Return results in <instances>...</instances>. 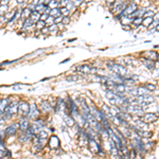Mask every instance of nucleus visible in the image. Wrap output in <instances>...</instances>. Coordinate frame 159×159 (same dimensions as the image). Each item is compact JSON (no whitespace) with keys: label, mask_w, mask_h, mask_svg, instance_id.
<instances>
[{"label":"nucleus","mask_w":159,"mask_h":159,"mask_svg":"<svg viewBox=\"0 0 159 159\" xmlns=\"http://www.w3.org/2000/svg\"><path fill=\"white\" fill-rule=\"evenodd\" d=\"M105 65H106L108 70H110L112 73L125 76V78H133V74L129 73V71L127 70V68L125 66H123V65H120V64L116 63V60H107L105 63Z\"/></svg>","instance_id":"obj_1"},{"label":"nucleus","mask_w":159,"mask_h":159,"mask_svg":"<svg viewBox=\"0 0 159 159\" xmlns=\"http://www.w3.org/2000/svg\"><path fill=\"white\" fill-rule=\"evenodd\" d=\"M76 71L79 72V73H82L83 76H86V74L97 73V71H98V68H95L93 65L84 64V65H79V66H76Z\"/></svg>","instance_id":"obj_2"},{"label":"nucleus","mask_w":159,"mask_h":159,"mask_svg":"<svg viewBox=\"0 0 159 159\" xmlns=\"http://www.w3.org/2000/svg\"><path fill=\"white\" fill-rule=\"evenodd\" d=\"M16 112H18V102H12V103L9 104L8 107L5 108L3 116L5 119H10L14 115H16Z\"/></svg>","instance_id":"obj_3"},{"label":"nucleus","mask_w":159,"mask_h":159,"mask_svg":"<svg viewBox=\"0 0 159 159\" xmlns=\"http://www.w3.org/2000/svg\"><path fill=\"white\" fill-rule=\"evenodd\" d=\"M138 9H139V7H138V4L136 3V2H129L123 12L120 13V15H121V17H123V16H131Z\"/></svg>","instance_id":"obj_4"},{"label":"nucleus","mask_w":159,"mask_h":159,"mask_svg":"<svg viewBox=\"0 0 159 159\" xmlns=\"http://www.w3.org/2000/svg\"><path fill=\"white\" fill-rule=\"evenodd\" d=\"M159 119V115L157 112H145L142 117V120L144 122H147L148 124H152V123H155L156 121Z\"/></svg>","instance_id":"obj_5"},{"label":"nucleus","mask_w":159,"mask_h":159,"mask_svg":"<svg viewBox=\"0 0 159 159\" xmlns=\"http://www.w3.org/2000/svg\"><path fill=\"white\" fill-rule=\"evenodd\" d=\"M30 112V105L27 102H19L18 103V114L24 117H28Z\"/></svg>","instance_id":"obj_6"},{"label":"nucleus","mask_w":159,"mask_h":159,"mask_svg":"<svg viewBox=\"0 0 159 159\" xmlns=\"http://www.w3.org/2000/svg\"><path fill=\"white\" fill-rule=\"evenodd\" d=\"M39 115H40V110L37 108L36 104L32 103L31 105H30V112H29V115H28V118L31 120H36V119H38Z\"/></svg>","instance_id":"obj_7"},{"label":"nucleus","mask_w":159,"mask_h":159,"mask_svg":"<svg viewBox=\"0 0 159 159\" xmlns=\"http://www.w3.org/2000/svg\"><path fill=\"white\" fill-rule=\"evenodd\" d=\"M141 54H142V57H145V58L151 60L153 62H157L159 58V53L154 51V50H147V51L142 52Z\"/></svg>","instance_id":"obj_8"},{"label":"nucleus","mask_w":159,"mask_h":159,"mask_svg":"<svg viewBox=\"0 0 159 159\" xmlns=\"http://www.w3.org/2000/svg\"><path fill=\"white\" fill-rule=\"evenodd\" d=\"M48 144H49V147H51L52 150H57L60 147V142L58 137L55 135H52L50 138H49V141H48Z\"/></svg>","instance_id":"obj_9"},{"label":"nucleus","mask_w":159,"mask_h":159,"mask_svg":"<svg viewBox=\"0 0 159 159\" xmlns=\"http://www.w3.org/2000/svg\"><path fill=\"white\" fill-rule=\"evenodd\" d=\"M140 62H141V64H142L143 66L147 68V70H150V71H154L156 69V62L147 60L145 57H141V58H140Z\"/></svg>","instance_id":"obj_10"},{"label":"nucleus","mask_w":159,"mask_h":159,"mask_svg":"<svg viewBox=\"0 0 159 159\" xmlns=\"http://www.w3.org/2000/svg\"><path fill=\"white\" fill-rule=\"evenodd\" d=\"M39 110L41 111V112H44V114L50 112V111L53 110V105H51L49 101L44 100V101H41L39 104Z\"/></svg>","instance_id":"obj_11"},{"label":"nucleus","mask_w":159,"mask_h":159,"mask_svg":"<svg viewBox=\"0 0 159 159\" xmlns=\"http://www.w3.org/2000/svg\"><path fill=\"white\" fill-rule=\"evenodd\" d=\"M18 129H19L18 123H12V124H10L9 126H7V128L4 129V133H5L7 136H14Z\"/></svg>","instance_id":"obj_12"},{"label":"nucleus","mask_w":159,"mask_h":159,"mask_svg":"<svg viewBox=\"0 0 159 159\" xmlns=\"http://www.w3.org/2000/svg\"><path fill=\"white\" fill-rule=\"evenodd\" d=\"M112 91H115L116 93H118V95H123L126 93V85L125 84H116L114 88H112Z\"/></svg>","instance_id":"obj_13"},{"label":"nucleus","mask_w":159,"mask_h":159,"mask_svg":"<svg viewBox=\"0 0 159 159\" xmlns=\"http://www.w3.org/2000/svg\"><path fill=\"white\" fill-rule=\"evenodd\" d=\"M64 121H65V124L69 127H73V126H76V119H74L71 115H69V114L64 115Z\"/></svg>","instance_id":"obj_14"},{"label":"nucleus","mask_w":159,"mask_h":159,"mask_svg":"<svg viewBox=\"0 0 159 159\" xmlns=\"http://www.w3.org/2000/svg\"><path fill=\"white\" fill-rule=\"evenodd\" d=\"M30 122H29V120L27 119V118H21V119L19 120V122H18V126H19V131H26L27 129H28L29 127H30Z\"/></svg>","instance_id":"obj_15"},{"label":"nucleus","mask_w":159,"mask_h":159,"mask_svg":"<svg viewBox=\"0 0 159 159\" xmlns=\"http://www.w3.org/2000/svg\"><path fill=\"white\" fill-rule=\"evenodd\" d=\"M34 24H35V21L32 19L31 17H30V18H27V19H24V21L22 30H28V29H31Z\"/></svg>","instance_id":"obj_16"},{"label":"nucleus","mask_w":159,"mask_h":159,"mask_svg":"<svg viewBox=\"0 0 159 159\" xmlns=\"http://www.w3.org/2000/svg\"><path fill=\"white\" fill-rule=\"evenodd\" d=\"M10 103H11V102H10V100H9L8 98H4V99L0 100V111H1V112H4L5 108L8 107Z\"/></svg>","instance_id":"obj_17"},{"label":"nucleus","mask_w":159,"mask_h":159,"mask_svg":"<svg viewBox=\"0 0 159 159\" xmlns=\"http://www.w3.org/2000/svg\"><path fill=\"white\" fill-rule=\"evenodd\" d=\"M32 11H33V10H31V9L28 8V7L24 8V10L21 11V18H22L24 20L27 19V18H30V17H31V14H32Z\"/></svg>","instance_id":"obj_18"},{"label":"nucleus","mask_w":159,"mask_h":159,"mask_svg":"<svg viewBox=\"0 0 159 159\" xmlns=\"http://www.w3.org/2000/svg\"><path fill=\"white\" fill-rule=\"evenodd\" d=\"M47 7H48V5H46L44 2H41V3H38L37 5H36L35 9H34V11H37L38 13L43 14V13H45V11H46Z\"/></svg>","instance_id":"obj_19"},{"label":"nucleus","mask_w":159,"mask_h":159,"mask_svg":"<svg viewBox=\"0 0 159 159\" xmlns=\"http://www.w3.org/2000/svg\"><path fill=\"white\" fill-rule=\"evenodd\" d=\"M153 21H154L153 17H144V18H143V21H142V26L144 27V28H148V27L153 24Z\"/></svg>","instance_id":"obj_20"},{"label":"nucleus","mask_w":159,"mask_h":159,"mask_svg":"<svg viewBox=\"0 0 159 159\" xmlns=\"http://www.w3.org/2000/svg\"><path fill=\"white\" fill-rule=\"evenodd\" d=\"M151 95V91L144 87V85L143 86H139L138 87V95Z\"/></svg>","instance_id":"obj_21"},{"label":"nucleus","mask_w":159,"mask_h":159,"mask_svg":"<svg viewBox=\"0 0 159 159\" xmlns=\"http://www.w3.org/2000/svg\"><path fill=\"white\" fill-rule=\"evenodd\" d=\"M120 22H121L122 26H124V24H133V19H131L129 16H123L121 18V20H120Z\"/></svg>","instance_id":"obj_22"},{"label":"nucleus","mask_w":159,"mask_h":159,"mask_svg":"<svg viewBox=\"0 0 159 159\" xmlns=\"http://www.w3.org/2000/svg\"><path fill=\"white\" fill-rule=\"evenodd\" d=\"M142 21H143L142 17H136V18L133 19V24H134V27H136V28H139L140 26H142Z\"/></svg>","instance_id":"obj_23"},{"label":"nucleus","mask_w":159,"mask_h":159,"mask_svg":"<svg viewBox=\"0 0 159 159\" xmlns=\"http://www.w3.org/2000/svg\"><path fill=\"white\" fill-rule=\"evenodd\" d=\"M46 26H47V24H46V21H44V20H38L37 22H35V28H36V30H38V31H41Z\"/></svg>","instance_id":"obj_24"},{"label":"nucleus","mask_w":159,"mask_h":159,"mask_svg":"<svg viewBox=\"0 0 159 159\" xmlns=\"http://www.w3.org/2000/svg\"><path fill=\"white\" fill-rule=\"evenodd\" d=\"M31 18L34 20L35 22H37L38 20H40V13H38L37 11H34V10H33V11H32V14H31Z\"/></svg>","instance_id":"obj_25"},{"label":"nucleus","mask_w":159,"mask_h":159,"mask_svg":"<svg viewBox=\"0 0 159 159\" xmlns=\"http://www.w3.org/2000/svg\"><path fill=\"white\" fill-rule=\"evenodd\" d=\"M144 87L147 88V89H148L151 92H154L157 90V86H156L155 84H151V83H147L144 84Z\"/></svg>","instance_id":"obj_26"},{"label":"nucleus","mask_w":159,"mask_h":159,"mask_svg":"<svg viewBox=\"0 0 159 159\" xmlns=\"http://www.w3.org/2000/svg\"><path fill=\"white\" fill-rule=\"evenodd\" d=\"M60 8H56V9H51V12H50V16H53L54 18L55 17H58L60 16Z\"/></svg>","instance_id":"obj_27"},{"label":"nucleus","mask_w":159,"mask_h":159,"mask_svg":"<svg viewBox=\"0 0 159 159\" xmlns=\"http://www.w3.org/2000/svg\"><path fill=\"white\" fill-rule=\"evenodd\" d=\"M60 11L62 16H69V14H70V10H69L67 7H60Z\"/></svg>","instance_id":"obj_28"},{"label":"nucleus","mask_w":159,"mask_h":159,"mask_svg":"<svg viewBox=\"0 0 159 159\" xmlns=\"http://www.w3.org/2000/svg\"><path fill=\"white\" fill-rule=\"evenodd\" d=\"M82 78L81 76H78V74H74V76H69L66 78V80H67L68 82H76L78 80H80Z\"/></svg>","instance_id":"obj_29"},{"label":"nucleus","mask_w":159,"mask_h":159,"mask_svg":"<svg viewBox=\"0 0 159 159\" xmlns=\"http://www.w3.org/2000/svg\"><path fill=\"white\" fill-rule=\"evenodd\" d=\"M37 136L39 137L40 139H43V140H45V139H47V137H48V133H47V131H45V129H41V131L37 134Z\"/></svg>","instance_id":"obj_30"},{"label":"nucleus","mask_w":159,"mask_h":159,"mask_svg":"<svg viewBox=\"0 0 159 159\" xmlns=\"http://www.w3.org/2000/svg\"><path fill=\"white\" fill-rule=\"evenodd\" d=\"M8 10H9V5H1L0 4V16L7 14Z\"/></svg>","instance_id":"obj_31"},{"label":"nucleus","mask_w":159,"mask_h":159,"mask_svg":"<svg viewBox=\"0 0 159 159\" xmlns=\"http://www.w3.org/2000/svg\"><path fill=\"white\" fill-rule=\"evenodd\" d=\"M46 24H47L48 27H51L52 24H54V17L49 15V17H48L47 20H46Z\"/></svg>","instance_id":"obj_32"},{"label":"nucleus","mask_w":159,"mask_h":159,"mask_svg":"<svg viewBox=\"0 0 159 159\" xmlns=\"http://www.w3.org/2000/svg\"><path fill=\"white\" fill-rule=\"evenodd\" d=\"M60 4V2H57L55 0H52L51 2H50V4H49V7L51 9H56V8H58Z\"/></svg>","instance_id":"obj_33"},{"label":"nucleus","mask_w":159,"mask_h":159,"mask_svg":"<svg viewBox=\"0 0 159 159\" xmlns=\"http://www.w3.org/2000/svg\"><path fill=\"white\" fill-rule=\"evenodd\" d=\"M155 13L154 11H150V10H147V12H145V14H144V16H143V18L144 17H153V16L155 15Z\"/></svg>","instance_id":"obj_34"},{"label":"nucleus","mask_w":159,"mask_h":159,"mask_svg":"<svg viewBox=\"0 0 159 159\" xmlns=\"http://www.w3.org/2000/svg\"><path fill=\"white\" fill-rule=\"evenodd\" d=\"M71 22V19H70V17L69 16H64L63 17V24H69Z\"/></svg>","instance_id":"obj_35"},{"label":"nucleus","mask_w":159,"mask_h":159,"mask_svg":"<svg viewBox=\"0 0 159 159\" xmlns=\"http://www.w3.org/2000/svg\"><path fill=\"white\" fill-rule=\"evenodd\" d=\"M63 17L64 16H58V17H55L54 18V24H62L63 22Z\"/></svg>","instance_id":"obj_36"},{"label":"nucleus","mask_w":159,"mask_h":159,"mask_svg":"<svg viewBox=\"0 0 159 159\" xmlns=\"http://www.w3.org/2000/svg\"><path fill=\"white\" fill-rule=\"evenodd\" d=\"M40 33L44 34V35H48V34L50 33V29H49V27H45V28L40 31Z\"/></svg>","instance_id":"obj_37"},{"label":"nucleus","mask_w":159,"mask_h":159,"mask_svg":"<svg viewBox=\"0 0 159 159\" xmlns=\"http://www.w3.org/2000/svg\"><path fill=\"white\" fill-rule=\"evenodd\" d=\"M116 1L117 0H106V4L108 5V8H112L114 7V4L116 3Z\"/></svg>","instance_id":"obj_38"},{"label":"nucleus","mask_w":159,"mask_h":159,"mask_svg":"<svg viewBox=\"0 0 159 159\" xmlns=\"http://www.w3.org/2000/svg\"><path fill=\"white\" fill-rule=\"evenodd\" d=\"M153 19H154V21H155V22L159 24V12L155 13V15L153 16Z\"/></svg>","instance_id":"obj_39"},{"label":"nucleus","mask_w":159,"mask_h":159,"mask_svg":"<svg viewBox=\"0 0 159 159\" xmlns=\"http://www.w3.org/2000/svg\"><path fill=\"white\" fill-rule=\"evenodd\" d=\"M48 17H49V14H46V13H43V14H40V20H44V21H46Z\"/></svg>","instance_id":"obj_40"},{"label":"nucleus","mask_w":159,"mask_h":159,"mask_svg":"<svg viewBox=\"0 0 159 159\" xmlns=\"http://www.w3.org/2000/svg\"><path fill=\"white\" fill-rule=\"evenodd\" d=\"M122 29H123L124 31H131V24H124V26H122Z\"/></svg>","instance_id":"obj_41"},{"label":"nucleus","mask_w":159,"mask_h":159,"mask_svg":"<svg viewBox=\"0 0 159 159\" xmlns=\"http://www.w3.org/2000/svg\"><path fill=\"white\" fill-rule=\"evenodd\" d=\"M40 1H41V0H31V3L30 4L33 5V7H36L38 3H40Z\"/></svg>","instance_id":"obj_42"},{"label":"nucleus","mask_w":159,"mask_h":159,"mask_svg":"<svg viewBox=\"0 0 159 159\" xmlns=\"http://www.w3.org/2000/svg\"><path fill=\"white\" fill-rule=\"evenodd\" d=\"M9 2H10V0H1L0 4L1 5H9Z\"/></svg>","instance_id":"obj_43"},{"label":"nucleus","mask_w":159,"mask_h":159,"mask_svg":"<svg viewBox=\"0 0 159 159\" xmlns=\"http://www.w3.org/2000/svg\"><path fill=\"white\" fill-rule=\"evenodd\" d=\"M4 135H5V133H4V131H1V129H0V141H1V140L3 139Z\"/></svg>","instance_id":"obj_44"},{"label":"nucleus","mask_w":159,"mask_h":159,"mask_svg":"<svg viewBox=\"0 0 159 159\" xmlns=\"http://www.w3.org/2000/svg\"><path fill=\"white\" fill-rule=\"evenodd\" d=\"M5 118H4V116L3 117H0V125H1V124H3L4 122H5Z\"/></svg>","instance_id":"obj_45"},{"label":"nucleus","mask_w":159,"mask_h":159,"mask_svg":"<svg viewBox=\"0 0 159 159\" xmlns=\"http://www.w3.org/2000/svg\"><path fill=\"white\" fill-rule=\"evenodd\" d=\"M52 0H44V3L46 4V5H49L50 4V2H51Z\"/></svg>","instance_id":"obj_46"},{"label":"nucleus","mask_w":159,"mask_h":159,"mask_svg":"<svg viewBox=\"0 0 159 159\" xmlns=\"http://www.w3.org/2000/svg\"><path fill=\"white\" fill-rule=\"evenodd\" d=\"M16 1H17V3L21 4V3H24V1H26V0H16Z\"/></svg>","instance_id":"obj_47"},{"label":"nucleus","mask_w":159,"mask_h":159,"mask_svg":"<svg viewBox=\"0 0 159 159\" xmlns=\"http://www.w3.org/2000/svg\"><path fill=\"white\" fill-rule=\"evenodd\" d=\"M156 31H157V32H159V24H157V27H156Z\"/></svg>","instance_id":"obj_48"},{"label":"nucleus","mask_w":159,"mask_h":159,"mask_svg":"<svg viewBox=\"0 0 159 159\" xmlns=\"http://www.w3.org/2000/svg\"><path fill=\"white\" fill-rule=\"evenodd\" d=\"M129 2H135V0H128Z\"/></svg>","instance_id":"obj_49"},{"label":"nucleus","mask_w":159,"mask_h":159,"mask_svg":"<svg viewBox=\"0 0 159 159\" xmlns=\"http://www.w3.org/2000/svg\"><path fill=\"white\" fill-rule=\"evenodd\" d=\"M121 1H123V0H121Z\"/></svg>","instance_id":"obj_50"}]
</instances>
